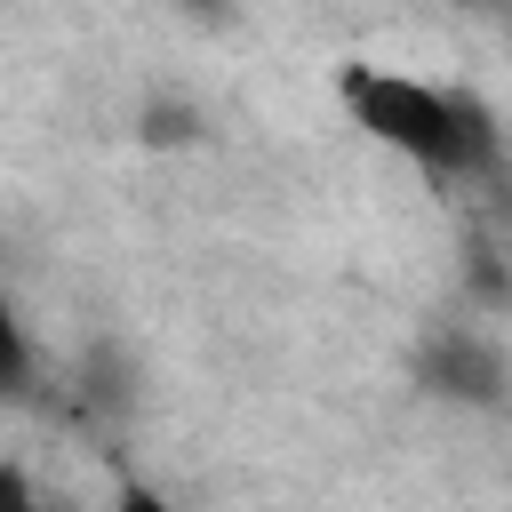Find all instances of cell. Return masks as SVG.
Segmentation results:
<instances>
[{
    "label": "cell",
    "mask_w": 512,
    "mask_h": 512,
    "mask_svg": "<svg viewBox=\"0 0 512 512\" xmlns=\"http://www.w3.org/2000/svg\"><path fill=\"white\" fill-rule=\"evenodd\" d=\"M336 96H344L360 136H376L384 152H400L424 176L472 184V176H488L504 160L496 112L456 80H424V72H400V64H344Z\"/></svg>",
    "instance_id": "cell-1"
},
{
    "label": "cell",
    "mask_w": 512,
    "mask_h": 512,
    "mask_svg": "<svg viewBox=\"0 0 512 512\" xmlns=\"http://www.w3.org/2000/svg\"><path fill=\"white\" fill-rule=\"evenodd\" d=\"M424 384H432V392H448V400H496V392H504V360H496V344H488V336L448 328V336H432V344H424Z\"/></svg>",
    "instance_id": "cell-2"
},
{
    "label": "cell",
    "mask_w": 512,
    "mask_h": 512,
    "mask_svg": "<svg viewBox=\"0 0 512 512\" xmlns=\"http://www.w3.org/2000/svg\"><path fill=\"white\" fill-rule=\"evenodd\" d=\"M112 512H176V504H168V496H160V488H144V480H128V488H120V504H112Z\"/></svg>",
    "instance_id": "cell-3"
},
{
    "label": "cell",
    "mask_w": 512,
    "mask_h": 512,
    "mask_svg": "<svg viewBox=\"0 0 512 512\" xmlns=\"http://www.w3.org/2000/svg\"><path fill=\"white\" fill-rule=\"evenodd\" d=\"M8 512H40V504H32V480H24V472H8Z\"/></svg>",
    "instance_id": "cell-4"
}]
</instances>
